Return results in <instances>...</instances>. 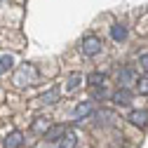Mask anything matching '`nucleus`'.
<instances>
[{"label":"nucleus","instance_id":"nucleus-17","mask_svg":"<svg viewBox=\"0 0 148 148\" xmlns=\"http://www.w3.org/2000/svg\"><path fill=\"white\" fill-rule=\"evenodd\" d=\"M99 118H103V122H106V125H113V118H115V115L110 113V110H101Z\"/></svg>","mask_w":148,"mask_h":148},{"label":"nucleus","instance_id":"nucleus-13","mask_svg":"<svg viewBox=\"0 0 148 148\" xmlns=\"http://www.w3.org/2000/svg\"><path fill=\"white\" fill-rule=\"evenodd\" d=\"M14 68V57L12 54H5V57H0V75H5L7 71Z\"/></svg>","mask_w":148,"mask_h":148},{"label":"nucleus","instance_id":"nucleus-10","mask_svg":"<svg viewBox=\"0 0 148 148\" xmlns=\"http://www.w3.org/2000/svg\"><path fill=\"white\" fill-rule=\"evenodd\" d=\"M92 110H94L92 101H82L75 106V118H87V115H92Z\"/></svg>","mask_w":148,"mask_h":148},{"label":"nucleus","instance_id":"nucleus-14","mask_svg":"<svg viewBox=\"0 0 148 148\" xmlns=\"http://www.w3.org/2000/svg\"><path fill=\"white\" fill-rule=\"evenodd\" d=\"M80 85H82V75H80V73H73V75L68 78V82H66V89L73 92V89H78Z\"/></svg>","mask_w":148,"mask_h":148},{"label":"nucleus","instance_id":"nucleus-15","mask_svg":"<svg viewBox=\"0 0 148 148\" xmlns=\"http://www.w3.org/2000/svg\"><path fill=\"white\" fill-rule=\"evenodd\" d=\"M87 80H89V85H92V87H101V85L106 82V75H103V73H92Z\"/></svg>","mask_w":148,"mask_h":148},{"label":"nucleus","instance_id":"nucleus-12","mask_svg":"<svg viewBox=\"0 0 148 148\" xmlns=\"http://www.w3.org/2000/svg\"><path fill=\"white\" fill-rule=\"evenodd\" d=\"M40 101H42L45 106H54V103L59 101V89L54 87V89H49V92H45V94L40 97Z\"/></svg>","mask_w":148,"mask_h":148},{"label":"nucleus","instance_id":"nucleus-2","mask_svg":"<svg viewBox=\"0 0 148 148\" xmlns=\"http://www.w3.org/2000/svg\"><path fill=\"white\" fill-rule=\"evenodd\" d=\"M80 49H82L85 57H97V54L103 49V42L97 38V35H89V38H85L80 42Z\"/></svg>","mask_w":148,"mask_h":148},{"label":"nucleus","instance_id":"nucleus-4","mask_svg":"<svg viewBox=\"0 0 148 148\" xmlns=\"http://www.w3.org/2000/svg\"><path fill=\"white\" fill-rule=\"evenodd\" d=\"M132 99H134V94H132V89H129V87H118V92L113 94V101L118 106H129Z\"/></svg>","mask_w":148,"mask_h":148},{"label":"nucleus","instance_id":"nucleus-7","mask_svg":"<svg viewBox=\"0 0 148 148\" xmlns=\"http://www.w3.org/2000/svg\"><path fill=\"white\" fill-rule=\"evenodd\" d=\"M47 129H49V120H47V118H35L33 125H31V132L38 134V136H45Z\"/></svg>","mask_w":148,"mask_h":148},{"label":"nucleus","instance_id":"nucleus-5","mask_svg":"<svg viewBox=\"0 0 148 148\" xmlns=\"http://www.w3.org/2000/svg\"><path fill=\"white\" fill-rule=\"evenodd\" d=\"M129 122H132L134 127H146V125H148V110H146V108L132 110V113H129Z\"/></svg>","mask_w":148,"mask_h":148},{"label":"nucleus","instance_id":"nucleus-8","mask_svg":"<svg viewBox=\"0 0 148 148\" xmlns=\"http://www.w3.org/2000/svg\"><path fill=\"white\" fill-rule=\"evenodd\" d=\"M24 143V134L21 132H12L5 136V148H19Z\"/></svg>","mask_w":148,"mask_h":148},{"label":"nucleus","instance_id":"nucleus-18","mask_svg":"<svg viewBox=\"0 0 148 148\" xmlns=\"http://www.w3.org/2000/svg\"><path fill=\"white\" fill-rule=\"evenodd\" d=\"M139 64H141V68H143V71L148 73V54H143V57L139 59Z\"/></svg>","mask_w":148,"mask_h":148},{"label":"nucleus","instance_id":"nucleus-11","mask_svg":"<svg viewBox=\"0 0 148 148\" xmlns=\"http://www.w3.org/2000/svg\"><path fill=\"white\" fill-rule=\"evenodd\" d=\"M64 132H66V129H64V125H54V127L49 125V129L45 132V139H47V141H57Z\"/></svg>","mask_w":148,"mask_h":148},{"label":"nucleus","instance_id":"nucleus-16","mask_svg":"<svg viewBox=\"0 0 148 148\" xmlns=\"http://www.w3.org/2000/svg\"><path fill=\"white\" fill-rule=\"evenodd\" d=\"M136 82H139V94L148 97V78H139Z\"/></svg>","mask_w":148,"mask_h":148},{"label":"nucleus","instance_id":"nucleus-9","mask_svg":"<svg viewBox=\"0 0 148 148\" xmlns=\"http://www.w3.org/2000/svg\"><path fill=\"white\" fill-rule=\"evenodd\" d=\"M110 38H113L115 42H122L127 38V28L122 24H113V28H110Z\"/></svg>","mask_w":148,"mask_h":148},{"label":"nucleus","instance_id":"nucleus-6","mask_svg":"<svg viewBox=\"0 0 148 148\" xmlns=\"http://www.w3.org/2000/svg\"><path fill=\"white\" fill-rule=\"evenodd\" d=\"M75 146H78V136L73 132H64L57 139V148H75Z\"/></svg>","mask_w":148,"mask_h":148},{"label":"nucleus","instance_id":"nucleus-3","mask_svg":"<svg viewBox=\"0 0 148 148\" xmlns=\"http://www.w3.org/2000/svg\"><path fill=\"white\" fill-rule=\"evenodd\" d=\"M139 78H136V71L134 68H129V66H125V68H120V73H118V85L120 87H129L132 82H136Z\"/></svg>","mask_w":148,"mask_h":148},{"label":"nucleus","instance_id":"nucleus-1","mask_svg":"<svg viewBox=\"0 0 148 148\" xmlns=\"http://www.w3.org/2000/svg\"><path fill=\"white\" fill-rule=\"evenodd\" d=\"M14 85L16 87H28V85H35L38 82V68L33 64H21L19 68L14 71Z\"/></svg>","mask_w":148,"mask_h":148}]
</instances>
